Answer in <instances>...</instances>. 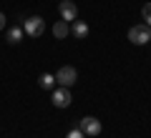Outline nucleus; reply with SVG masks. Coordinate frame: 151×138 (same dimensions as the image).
<instances>
[{"instance_id": "nucleus-9", "label": "nucleus", "mask_w": 151, "mask_h": 138, "mask_svg": "<svg viewBox=\"0 0 151 138\" xmlns=\"http://www.w3.org/2000/svg\"><path fill=\"white\" fill-rule=\"evenodd\" d=\"M38 85L45 88V90H53V88H55V75H53V73H43L40 78H38Z\"/></svg>"}, {"instance_id": "nucleus-5", "label": "nucleus", "mask_w": 151, "mask_h": 138, "mask_svg": "<svg viewBox=\"0 0 151 138\" xmlns=\"http://www.w3.org/2000/svg\"><path fill=\"white\" fill-rule=\"evenodd\" d=\"M58 13H60V18H63L65 23L78 20V8H76V3H73V0H63V3L58 5Z\"/></svg>"}, {"instance_id": "nucleus-1", "label": "nucleus", "mask_w": 151, "mask_h": 138, "mask_svg": "<svg viewBox=\"0 0 151 138\" xmlns=\"http://www.w3.org/2000/svg\"><path fill=\"white\" fill-rule=\"evenodd\" d=\"M129 40L134 43V45H144V43H151V28L146 25V23H141V25H134L129 30Z\"/></svg>"}, {"instance_id": "nucleus-3", "label": "nucleus", "mask_w": 151, "mask_h": 138, "mask_svg": "<svg viewBox=\"0 0 151 138\" xmlns=\"http://www.w3.org/2000/svg\"><path fill=\"white\" fill-rule=\"evenodd\" d=\"M76 80H78V73H76L73 65H63V68H58V73H55V83H60L63 88H70Z\"/></svg>"}, {"instance_id": "nucleus-6", "label": "nucleus", "mask_w": 151, "mask_h": 138, "mask_svg": "<svg viewBox=\"0 0 151 138\" xmlns=\"http://www.w3.org/2000/svg\"><path fill=\"white\" fill-rule=\"evenodd\" d=\"M78 128H81L86 136H98V133H101V121L93 118V116H86V118H81V126Z\"/></svg>"}, {"instance_id": "nucleus-7", "label": "nucleus", "mask_w": 151, "mask_h": 138, "mask_svg": "<svg viewBox=\"0 0 151 138\" xmlns=\"http://www.w3.org/2000/svg\"><path fill=\"white\" fill-rule=\"evenodd\" d=\"M70 35L78 38V40H83V38L88 35V25L83 20H73V23H70Z\"/></svg>"}, {"instance_id": "nucleus-12", "label": "nucleus", "mask_w": 151, "mask_h": 138, "mask_svg": "<svg viewBox=\"0 0 151 138\" xmlns=\"http://www.w3.org/2000/svg\"><path fill=\"white\" fill-rule=\"evenodd\" d=\"M65 138H88V136L81 131V128H73V131H68V133H65Z\"/></svg>"}, {"instance_id": "nucleus-11", "label": "nucleus", "mask_w": 151, "mask_h": 138, "mask_svg": "<svg viewBox=\"0 0 151 138\" xmlns=\"http://www.w3.org/2000/svg\"><path fill=\"white\" fill-rule=\"evenodd\" d=\"M141 15H144V20H146V25L151 28V3H146V5L141 8Z\"/></svg>"}, {"instance_id": "nucleus-13", "label": "nucleus", "mask_w": 151, "mask_h": 138, "mask_svg": "<svg viewBox=\"0 0 151 138\" xmlns=\"http://www.w3.org/2000/svg\"><path fill=\"white\" fill-rule=\"evenodd\" d=\"M3 28H5V15L0 13V30H3Z\"/></svg>"}, {"instance_id": "nucleus-4", "label": "nucleus", "mask_w": 151, "mask_h": 138, "mask_svg": "<svg viewBox=\"0 0 151 138\" xmlns=\"http://www.w3.org/2000/svg\"><path fill=\"white\" fill-rule=\"evenodd\" d=\"M50 101H53L55 108H68L70 101H73L70 88H63V85H60V88H53V98H50Z\"/></svg>"}, {"instance_id": "nucleus-10", "label": "nucleus", "mask_w": 151, "mask_h": 138, "mask_svg": "<svg viewBox=\"0 0 151 138\" xmlns=\"http://www.w3.org/2000/svg\"><path fill=\"white\" fill-rule=\"evenodd\" d=\"M23 28H10V30H8V43H13V45H15V43H20V38H23Z\"/></svg>"}, {"instance_id": "nucleus-2", "label": "nucleus", "mask_w": 151, "mask_h": 138, "mask_svg": "<svg viewBox=\"0 0 151 138\" xmlns=\"http://www.w3.org/2000/svg\"><path fill=\"white\" fill-rule=\"evenodd\" d=\"M23 30H25V35H30V38H40V35H43V30H45L43 18H40V15L28 18V20L23 23Z\"/></svg>"}, {"instance_id": "nucleus-8", "label": "nucleus", "mask_w": 151, "mask_h": 138, "mask_svg": "<svg viewBox=\"0 0 151 138\" xmlns=\"http://www.w3.org/2000/svg\"><path fill=\"white\" fill-rule=\"evenodd\" d=\"M53 35H55V38H68V35H70V25H68L65 20H58V23L53 25Z\"/></svg>"}]
</instances>
